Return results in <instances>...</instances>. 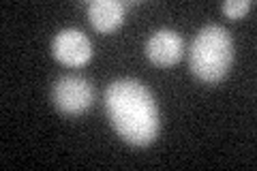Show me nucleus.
Listing matches in <instances>:
<instances>
[{"instance_id": "f257e3e1", "label": "nucleus", "mask_w": 257, "mask_h": 171, "mask_svg": "<svg viewBox=\"0 0 257 171\" xmlns=\"http://www.w3.org/2000/svg\"><path fill=\"white\" fill-rule=\"evenodd\" d=\"M105 111L116 133L133 145H148L159 135L155 96L138 79H116L105 90Z\"/></svg>"}, {"instance_id": "7ed1b4c3", "label": "nucleus", "mask_w": 257, "mask_h": 171, "mask_svg": "<svg viewBox=\"0 0 257 171\" xmlns=\"http://www.w3.org/2000/svg\"><path fill=\"white\" fill-rule=\"evenodd\" d=\"M52 101L58 111L77 116L94 103V88L82 75H64L52 88Z\"/></svg>"}, {"instance_id": "39448f33", "label": "nucleus", "mask_w": 257, "mask_h": 171, "mask_svg": "<svg viewBox=\"0 0 257 171\" xmlns=\"http://www.w3.org/2000/svg\"><path fill=\"white\" fill-rule=\"evenodd\" d=\"M184 54V41L176 30L161 28L152 32L146 43V56L159 67H172Z\"/></svg>"}, {"instance_id": "423d86ee", "label": "nucleus", "mask_w": 257, "mask_h": 171, "mask_svg": "<svg viewBox=\"0 0 257 171\" xmlns=\"http://www.w3.org/2000/svg\"><path fill=\"white\" fill-rule=\"evenodd\" d=\"M88 18L94 30L111 32L124 20V5L118 0H94L88 5Z\"/></svg>"}, {"instance_id": "0eeeda50", "label": "nucleus", "mask_w": 257, "mask_h": 171, "mask_svg": "<svg viewBox=\"0 0 257 171\" xmlns=\"http://www.w3.org/2000/svg\"><path fill=\"white\" fill-rule=\"evenodd\" d=\"M253 0H225L223 3V13L227 15L231 20H238L242 18L244 13H248L253 9Z\"/></svg>"}, {"instance_id": "20e7f679", "label": "nucleus", "mask_w": 257, "mask_h": 171, "mask_svg": "<svg viewBox=\"0 0 257 171\" xmlns=\"http://www.w3.org/2000/svg\"><path fill=\"white\" fill-rule=\"evenodd\" d=\"M52 54L67 67H84L92 58V45L82 30L64 28L52 41Z\"/></svg>"}, {"instance_id": "f03ea898", "label": "nucleus", "mask_w": 257, "mask_h": 171, "mask_svg": "<svg viewBox=\"0 0 257 171\" xmlns=\"http://www.w3.org/2000/svg\"><path fill=\"white\" fill-rule=\"evenodd\" d=\"M234 62V41L219 24H206L193 39L189 64L191 71L208 84L221 81Z\"/></svg>"}]
</instances>
